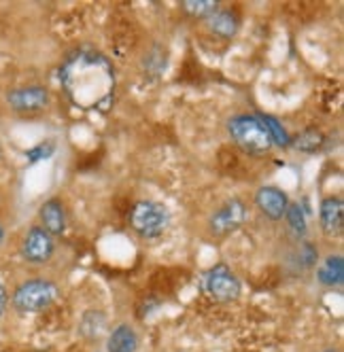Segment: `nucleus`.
<instances>
[{
    "label": "nucleus",
    "instance_id": "nucleus-1",
    "mask_svg": "<svg viewBox=\"0 0 344 352\" xmlns=\"http://www.w3.org/2000/svg\"><path fill=\"white\" fill-rule=\"evenodd\" d=\"M60 85L75 109L109 113L117 98V72L105 54L83 47L62 62Z\"/></svg>",
    "mask_w": 344,
    "mask_h": 352
},
{
    "label": "nucleus",
    "instance_id": "nucleus-2",
    "mask_svg": "<svg viewBox=\"0 0 344 352\" xmlns=\"http://www.w3.org/2000/svg\"><path fill=\"white\" fill-rule=\"evenodd\" d=\"M228 136L240 151L249 155H266L275 146L257 115L249 113H240L228 119Z\"/></svg>",
    "mask_w": 344,
    "mask_h": 352
},
{
    "label": "nucleus",
    "instance_id": "nucleus-3",
    "mask_svg": "<svg viewBox=\"0 0 344 352\" xmlns=\"http://www.w3.org/2000/svg\"><path fill=\"white\" fill-rule=\"evenodd\" d=\"M60 297V287L49 278H30L15 287L11 293V306L19 314H36L54 306Z\"/></svg>",
    "mask_w": 344,
    "mask_h": 352
},
{
    "label": "nucleus",
    "instance_id": "nucleus-4",
    "mask_svg": "<svg viewBox=\"0 0 344 352\" xmlns=\"http://www.w3.org/2000/svg\"><path fill=\"white\" fill-rule=\"evenodd\" d=\"M128 223L136 236L144 240H153L164 236V232L170 228V210L162 202L140 199V202L132 206Z\"/></svg>",
    "mask_w": 344,
    "mask_h": 352
},
{
    "label": "nucleus",
    "instance_id": "nucleus-5",
    "mask_svg": "<svg viewBox=\"0 0 344 352\" xmlns=\"http://www.w3.org/2000/svg\"><path fill=\"white\" fill-rule=\"evenodd\" d=\"M200 289L206 297H211L213 301H219V304L236 301L242 293V285L238 280V276L226 263H217L208 267L200 276Z\"/></svg>",
    "mask_w": 344,
    "mask_h": 352
},
{
    "label": "nucleus",
    "instance_id": "nucleus-6",
    "mask_svg": "<svg viewBox=\"0 0 344 352\" xmlns=\"http://www.w3.org/2000/svg\"><path fill=\"white\" fill-rule=\"evenodd\" d=\"M247 217H249L247 204L240 197H230L217 210L211 212L206 221V230L213 238H228L247 223Z\"/></svg>",
    "mask_w": 344,
    "mask_h": 352
},
{
    "label": "nucleus",
    "instance_id": "nucleus-7",
    "mask_svg": "<svg viewBox=\"0 0 344 352\" xmlns=\"http://www.w3.org/2000/svg\"><path fill=\"white\" fill-rule=\"evenodd\" d=\"M19 253L21 259L30 265H45L52 261L56 253V238L52 234H47L41 225H32L21 238Z\"/></svg>",
    "mask_w": 344,
    "mask_h": 352
},
{
    "label": "nucleus",
    "instance_id": "nucleus-8",
    "mask_svg": "<svg viewBox=\"0 0 344 352\" xmlns=\"http://www.w3.org/2000/svg\"><path fill=\"white\" fill-rule=\"evenodd\" d=\"M5 100H7V107L13 113L34 115V113H41L43 109H47L52 96H49V89L45 85H21V87L9 89Z\"/></svg>",
    "mask_w": 344,
    "mask_h": 352
},
{
    "label": "nucleus",
    "instance_id": "nucleus-9",
    "mask_svg": "<svg viewBox=\"0 0 344 352\" xmlns=\"http://www.w3.org/2000/svg\"><path fill=\"white\" fill-rule=\"evenodd\" d=\"M255 206L270 221H281L289 206V195L279 187H259L255 193Z\"/></svg>",
    "mask_w": 344,
    "mask_h": 352
},
{
    "label": "nucleus",
    "instance_id": "nucleus-10",
    "mask_svg": "<svg viewBox=\"0 0 344 352\" xmlns=\"http://www.w3.org/2000/svg\"><path fill=\"white\" fill-rule=\"evenodd\" d=\"M39 225L54 238L62 236L66 232L68 214H66V206L60 197H49L47 202H43V206L39 208Z\"/></svg>",
    "mask_w": 344,
    "mask_h": 352
},
{
    "label": "nucleus",
    "instance_id": "nucleus-11",
    "mask_svg": "<svg viewBox=\"0 0 344 352\" xmlns=\"http://www.w3.org/2000/svg\"><path fill=\"white\" fill-rule=\"evenodd\" d=\"M319 225L325 236H338L344 230V202L340 195H327L319 204Z\"/></svg>",
    "mask_w": 344,
    "mask_h": 352
},
{
    "label": "nucleus",
    "instance_id": "nucleus-12",
    "mask_svg": "<svg viewBox=\"0 0 344 352\" xmlns=\"http://www.w3.org/2000/svg\"><path fill=\"white\" fill-rule=\"evenodd\" d=\"M206 28L211 34H215L219 38L232 41L240 28V15L232 9H219L206 19Z\"/></svg>",
    "mask_w": 344,
    "mask_h": 352
},
{
    "label": "nucleus",
    "instance_id": "nucleus-13",
    "mask_svg": "<svg viewBox=\"0 0 344 352\" xmlns=\"http://www.w3.org/2000/svg\"><path fill=\"white\" fill-rule=\"evenodd\" d=\"M316 267V283L321 287H327V289H336V287H342L344 283V259L342 255H327L325 259H319Z\"/></svg>",
    "mask_w": 344,
    "mask_h": 352
},
{
    "label": "nucleus",
    "instance_id": "nucleus-14",
    "mask_svg": "<svg viewBox=\"0 0 344 352\" xmlns=\"http://www.w3.org/2000/svg\"><path fill=\"white\" fill-rule=\"evenodd\" d=\"M140 340L130 322H121L109 333L107 352H138Z\"/></svg>",
    "mask_w": 344,
    "mask_h": 352
},
{
    "label": "nucleus",
    "instance_id": "nucleus-15",
    "mask_svg": "<svg viewBox=\"0 0 344 352\" xmlns=\"http://www.w3.org/2000/svg\"><path fill=\"white\" fill-rule=\"evenodd\" d=\"M325 144V134L316 128H306L298 136L291 138V146L298 148L300 153H316Z\"/></svg>",
    "mask_w": 344,
    "mask_h": 352
},
{
    "label": "nucleus",
    "instance_id": "nucleus-16",
    "mask_svg": "<svg viewBox=\"0 0 344 352\" xmlns=\"http://www.w3.org/2000/svg\"><path fill=\"white\" fill-rule=\"evenodd\" d=\"M255 115H257V119L261 121V125L266 128V132H268L270 140H272V144H277V146H289L291 144V136L287 134V130L283 128V123L277 117L266 115V113H255Z\"/></svg>",
    "mask_w": 344,
    "mask_h": 352
},
{
    "label": "nucleus",
    "instance_id": "nucleus-17",
    "mask_svg": "<svg viewBox=\"0 0 344 352\" xmlns=\"http://www.w3.org/2000/svg\"><path fill=\"white\" fill-rule=\"evenodd\" d=\"M107 327V316L100 312V310H87L81 318V324H79V331L83 338L87 340H94L98 338Z\"/></svg>",
    "mask_w": 344,
    "mask_h": 352
},
{
    "label": "nucleus",
    "instance_id": "nucleus-18",
    "mask_svg": "<svg viewBox=\"0 0 344 352\" xmlns=\"http://www.w3.org/2000/svg\"><path fill=\"white\" fill-rule=\"evenodd\" d=\"M285 221H287V228L289 232L296 236L298 240L306 236L308 232V223H306V212L300 204L296 202H289L287 206V212H285Z\"/></svg>",
    "mask_w": 344,
    "mask_h": 352
},
{
    "label": "nucleus",
    "instance_id": "nucleus-19",
    "mask_svg": "<svg viewBox=\"0 0 344 352\" xmlns=\"http://www.w3.org/2000/svg\"><path fill=\"white\" fill-rule=\"evenodd\" d=\"M181 9L189 17L208 19L215 11H219V0H183Z\"/></svg>",
    "mask_w": 344,
    "mask_h": 352
},
{
    "label": "nucleus",
    "instance_id": "nucleus-20",
    "mask_svg": "<svg viewBox=\"0 0 344 352\" xmlns=\"http://www.w3.org/2000/svg\"><path fill=\"white\" fill-rule=\"evenodd\" d=\"M54 153H56V142H54V140H43V142H39L36 146L28 148L23 155H26L28 164H36V162L49 160Z\"/></svg>",
    "mask_w": 344,
    "mask_h": 352
},
{
    "label": "nucleus",
    "instance_id": "nucleus-21",
    "mask_svg": "<svg viewBox=\"0 0 344 352\" xmlns=\"http://www.w3.org/2000/svg\"><path fill=\"white\" fill-rule=\"evenodd\" d=\"M296 257H298V263L304 267V270H310V267H314L316 263H319V248L312 244V242H300V246H298V253H296Z\"/></svg>",
    "mask_w": 344,
    "mask_h": 352
},
{
    "label": "nucleus",
    "instance_id": "nucleus-22",
    "mask_svg": "<svg viewBox=\"0 0 344 352\" xmlns=\"http://www.w3.org/2000/svg\"><path fill=\"white\" fill-rule=\"evenodd\" d=\"M7 306H9V291L3 283H0V316L5 314Z\"/></svg>",
    "mask_w": 344,
    "mask_h": 352
},
{
    "label": "nucleus",
    "instance_id": "nucleus-23",
    "mask_svg": "<svg viewBox=\"0 0 344 352\" xmlns=\"http://www.w3.org/2000/svg\"><path fill=\"white\" fill-rule=\"evenodd\" d=\"M5 242V228H3V223H0V246H3Z\"/></svg>",
    "mask_w": 344,
    "mask_h": 352
},
{
    "label": "nucleus",
    "instance_id": "nucleus-24",
    "mask_svg": "<svg viewBox=\"0 0 344 352\" xmlns=\"http://www.w3.org/2000/svg\"><path fill=\"white\" fill-rule=\"evenodd\" d=\"M323 352H340L338 348H327V350H323Z\"/></svg>",
    "mask_w": 344,
    "mask_h": 352
}]
</instances>
